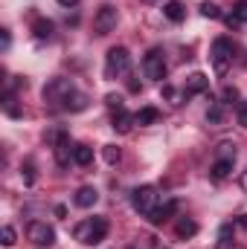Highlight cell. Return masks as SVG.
Instances as JSON below:
<instances>
[{"mask_svg":"<svg viewBox=\"0 0 247 249\" xmlns=\"http://www.w3.org/2000/svg\"><path fill=\"white\" fill-rule=\"evenodd\" d=\"M76 241L79 244H87V247H96L108 238V220L105 217H84L76 229H73Z\"/></svg>","mask_w":247,"mask_h":249,"instance_id":"6da1fadb","label":"cell"},{"mask_svg":"<svg viewBox=\"0 0 247 249\" xmlns=\"http://www.w3.org/2000/svg\"><path fill=\"white\" fill-rule=\"evenodd\" d=\"M76 93V84L70 78H53L47 87H44V102H50L53 107H64V102Z\"/></svg>","mask_w":247,"mask_h":249,"instance_id":"7a4b0ae2","label":"cell"},{"mask_svg":"<svg viewBox=\"0 0 247 249\" xmlns=\"http://www.w3.org/2000/svg\"><path fill=\"white\" fill-rule=\"evenodd\" d=\"M157 203H160V194H157V188L154 186H140V188L131 191V206H134L140 214H145V217L154 212Z\"/></svg>","mask_w":247,"mask_h":249,"instance_id":"3957f363","label":"cell"},{"mask_svg":"<svg viewBox=\"0 0 247 249\" xmlns=\"http://www.w3.org/2000/svg\"><path fill=\"white\" fill-rule=\"evenodd\" d=\"M131 67V55L125 47H111L108 55H105V75L108 78H117V75H125Z\"/></svg>","mask_w":247,"mask_h":249,"instance_id":"277c9868","label":"cell"},{"mask_svg":"<svg viewBox=\"0 0 247 249\" xmlns=\"http://www.w3.org/2000/svg\"><path fill=\"white\" fill-rule=\"evenodd\" d=\"M209 55H212V67H215V72L224 75V72L230 70V64H233V41H230V38H215Z\"/></svg>","mask_w":247,"mask_h":249,"instance_id":"5b68a950","label":"cell"},{"mask_svg":"<svg viewBox=\"0 0 247 249\" xmlns=\"http://www.w3.org/2000/svg\"><path fill=\"white\" fill-rule=\"evenodd\" d=\"M143 72L151 81H163L166 78L169 67H166V58H163V50H148V55L143 58Z\"/></svg>","mask_w":247,"mask_h":249,"instance_id":"8992f818","label":"cell"},{"mask_svg":"<svg viewBox=\"0 0 247 249\" xmlns=\"http://www.w3.org/2000/svg\"><path fill=\"white\" fill-rule=\"evenodd\" d=\"M26 238L35 244V247H53L56 244V229L44 220H32L29 229H26Z\"/></svg>","mask_w":247,"mask_h":249,"instance_id":"52a82bcc","label":"cell"},{"mask_svg":"<svg viewBox=\"0 0 247 249\" xmlns=\"http://www.w3.org/2000/svg\"><path fill=\"white\" fill-rule=\"evenodd\" d=\"M117 20H120L117 6H102V9L96 12V18H93V29H96V35H108V32H114V29H117Z\"/></svg>","mask_w":247,"mask_h":249,"instance_id":"ba28073f","label":"cell"},{"mask_svg":"<svg viewBox=\"0 0 247 249\" xmlns=\"http://www.w3.org/2000/svg\"><path fill=\"white\" fill-rule=\"evenodd\" d=\"M209 90V78L204 75V72H192V75H186V84H184V96H198V93H206Z\"/></svg>","mask_w":247,"mask_h":249,"instance_id":"9c48e42d","label":"cell"},{"mask_svg":"<svg viewBox=\"0 0 247 249\" xmlns=\"http://www.w3.org/2000/svg\"><path fill=\"white\" fill-rule=\"evenodd\" d=\"M175 209H178V203L175 200H166V203H157L154 206V212L148 214V220L154 223V226H160V223H166L172 214H175Z\"/></svg>","mask_w":247,"mask_h":249,"instance_id":"30bf717a","label":"cell"},{"mask_svg":"<svg viewBox=\"0 0 247 249\" xmlns=\"http://www.w3.org/2000/svg\"><path fill=\"white\" fill-rule=\"evenodd\" d=\"M96 200H99V191L93 186H82L76 191V197H73V203H76L79 209H90V206H96Z\"/></svg>","mask_w":247,"mask_h":249,"instance_id":"8fae6325","label":"cell"},{"mask_svg":"<svg viewBox=\"0 0 247 249\" xmlns=\"http://www.w3.org/2000/svg\"><path fill=\"white\" fill-rule=\"evenodd\" d=\"M134 116H131V113H128V110H114V119H111V127H114V130H117V133H131V127H134Z\"/></svg>","mask_w":247,"mask_h":249,"instance_id":"7c38bea8","label":"cell"},{"mask_svg":"<svg viewBox=\"0 0 247 249\" xmlns=\"http://www.w3.org/2000/svg\"><path fill=\"white\" fill-rule=\"evenodd\" d=\"M73 162L76 165H82V168H87L90 162H93V148L90 145H73Z\"/></svg>","mask_w":247,"mask_h":249,"instance_id":"4fadbf2b","label":"cell"},{"mask_svg":"<svg viewBox=\"0 0 247 249\" xmlns=\"http://www.w3.org/2000/svg\"><path fill=\"white\" fill-rule=\"evenodd\" d=\"M163 15H166L172 23H181V20L186 18V6L181 3V0H169V3L163 6Z\"/></svg>","mask_w":247,"mask_h":249,"instance_id":"5bb4252c","label":"cell"},{"mask_svg":"<svg viewBox=\"0 0 247 249\" xmlns=\"http://www.w3.org/2000/svg\"><path fill=\"white\" fill-rule=\"evenodd\" d=\"M53 20H47V18H38L35 23H32V35L38 38V41H50L53 38Z\"/></svg>","mask_w":247,"mask_h":249,"instance_id":"9a60e30c","label":"cell"},{"mask_svg":"<svg viewBox=\"0 0 247 249\" xmlns=\"http://www.w3.org/2000/svg\"><path fill=\"white\" fill-rule=\"evenodd\" d=\"M157 119H160V110L157 107H140L134 113V122L140 124V127H148V124H154Z\"/></svg>","mask_w":247,"mask_h":249,"instance_id":"2e32d148","label":"cell"},{"mask_svg":"<svg viewBox=\"0 0 247 249\" xmlns=\"http://www.w3.org/2000/svg\"><path fill=\"white\" fill-rule=\"evenodd\" d=\"M233 162H236V160H227V157H218L209 174H212L215 180H224V177H230V171H233Z\"/></svg>","mask_w":247,"mask_h":249,"instance_id":"e0dca14e","label":"cell"},{"mask_svg":"<svg viewBox=\"0 0 247 249\" xmlns=\"http://www.w3.org/2000/svg\"><path fill=\"white\" fill-rule=\"evenodd\" d=\"M233 241H236L233 223H224V226L218 229V244H215V249H233Z\"/></svg>","mask_w":247,"mask_h":249,"instance_id":"ac0fdd59","label":"cell"},{"mask_svg":"<svg viewBox=\"0 0 247 249\" xmlns=\"http://www.w3.org/2000/svg\"><path fill=\"white\" fill-rule=\"evenodd\" d=\"M84 107H87V96L76 90V93H73V96H70V99L64 102V107H62V110H70V113H79V110H84Z\"/></svg>","mask_w":247,"mask_h":249,"instance_id":"d6986e66","label":"cell"},{"mask_svg":"<svg viewBox=\"0 0 247 249\" xmlns=\"http://www.w3.org/2000/svg\"><path fill=\"white\" fill-rule=\"evenodd\" d=\"M44 139L56 148V145H62V142H70V136H67V130H64L62 124H56V127H50L47 133H44Z\"/></svg>","mask_w":247,"mask_h":249,"instance_id":"ffe728a7","label":"cell"},{"mask_svg":"<svg viewBox=\"0 0 247 249\" xmlns=\"http://www.w3.org/2000/svg\"><path fill=\"white\" fill-rule=\"evenodd\" d=\"M53 151H56V162H59V165H70V160H73V145H70V142H62V145H56V148H53Z\"/></svg>","mask_w":247,"mask_h":249,"instance_id":"44dd1931","label":"cell"},{"mask_svg":"<svg viewBox=\"0 0 247 249\" xmlns=\"http://www.w3.org/2000/svg\"><path fill=\"white\" fill-rule=\"evenodd\" d=\"M175 232H178V238H192V235L198 232V223H195V220H189V217H181V220H178V226H175Z\"/></svg>","mask_w":247,"mask_h":249,"instance_id":"7402d4cb","label":"cell"},{"mask_svg":"<svg viewBox=\"0 0 247 249\" xmlns=\"http://www.w3.org/2000/svg\"><path fill=\"white\" fill-rule=\"evenodd\" d=\"M227 23L233 26V23H247V0H239L236 6H233V15L227 18Z\"/></svg>","mask_w":247,"mask_h":249,"instance_id":"603a6c76","label":"cell"},{"mask_svg":"<svg viewBox=\"0 0 247 249\" xmlns=\"http://www.w3.org/2000/svg\"><path fill=\"white\" fill-rule=\"evenodd\" d=\"M160 93H163V99H166V102H172L175 107H178V105H184V102H186V96H181V93H178V90H175L172 84H163V90H160Z\"/></svg>","mask_w":247,"mask_h":249,"instance_id":"cb8c5ba5","label":"cell"},{"mask_svg":"<svg viewBox=\"0 0 247 249\" xmlns=\"http://www.w3.org/2000/svg\"><path fill=\"white\" fill-rule=\"evenodd\" d=\"M198 9H201V15L209 18V20H218V18H221V6H215V3H209V0H204Z\"/></svg>","mask_w":247,"mask_h":249,"instance_id":"d4e9b609","label":"cell"},{"mask_svg":"<svg viewBox=\"0 0 247 249\" xmlns=\"http://www.w3.org/2000/svg\"><path fill=\"white\" fill-rule=\"evenodd\" d=\"M102 157H105L108 165H117V162L123 160V151H120L117 145H105V148H102Z\"/></svg>","mask_w":247,"mask_h":249,"instance_id":"484cf974","label":"cell"},{"mask_svg":"<svg viewBox=\"0 0 247 249\" xmlns=\"http://www.w3.org/2000/svg\"><path fill=\"white\" fill-rule=\"evenodd\" d=\"M206 122H209V124H221V122H224V107H221V102H215V105L209 107Z\"/></svg>","mask_w":247,"mask_h":249,"instance_id":"4316f807","label":"cell"},{"mask_svg":"<svg viewBox=\"0 0 247 249\" xmlns=\"http://www.w3.org/2000/svg\"><path fill=\"white\" fill-rule=\"evenodd\" d=\"M105 105H108L111 110H123V107H125L123 96H117V93H108V96H105Z\"/></svg>","mask_w":247,"mask_h":249,"instance_id":"83f0119b","label":"cell"},{"mask_svg":"<svg viewBox=\"0 0 247 249\" xmlns=\"http://www.w3.org/2000/svg\"><path fill=\"white\" fill-rule=\"evenodd\" d=\"M236 119H239L242 127H247V102H239L236 105Z\"/></svg>","mask_w":247,"mask_h":249,"instance_id":"f1b7e54d","label":"cell"},{"mask_svg":"<svg viewBox=\"0 0 247 249\" xmlns=\"http://www.w3.org/2000/svg\"><path fill=\"white\" fill-rule=\"evenodd\" d=\"M0 238H3V247H15V229L12 226H3Z\"/></svg>","mask_w":247,"mask_h":249,"instance_id":"f546056e","label":"cell"},{"mask_svg":"<svg viewBox=\"0 0 247 249\" xmlns=\"http://www.w3.org/2000/svg\"><path fill=\"white\" fill-rule=\"evenodd\" d=\"M236 99H239V90H236V87H224V93H221V105L236 102Z\"/></svg>","mask_w":247,"mask_h":249,"instance_id":"4dcf8cb0","label":"cell"},{"mask_svg":"<svg viewBox=\"0 0 247 249\" xmlns=\"http://www.w3.org/2000/svg\"><path fill=\"white\" fill-rule=\"evenodd\" d=\"M23 183H26V186H32V183H35V165H32V162H26V165H23Z\"/></svg>","mask_w":247,"mask_h":249,"instance_id":"1f68e13d","label":"cell"},{"mask_svg":"<svg viewBox=\"0 0 247 249\" xmlns=\"http://www.w3.org/2000/svg\"><path fill=\"white\" fill-rule=\"evenodd\" d=\"M239 223L245 226V232H247V212H245V214H242V217H239Z\"/></svg>","mask_w":247,"mask_h":249,"instance_id":"d6a6232c","label":"cell"},{"mask_svg":"<svg viewBox=\"0 0 247 249\" xmlns=\"http://www.w3.org/2000/svg\"><path fill=\"white\" fill-rule=\"evenodd\" d=\"M59 3H62V6H76L79 0H59Z\"/></svg>","mask_w":247,"mask_h":249,"instance_id":"836d02e7","label":"cell"},{"mask_svg":"<svg viewBox=\"0 0 247 249\" xmlns=\"http://www.w3.org/2000/svg\"><path fill=\"white\" fill-rule=\"evenodd\" d=\"M143 3H157V0H143Z\"/></svg>","mask_w":247,"mask_h":249,"instance_id":"e575fe53","label":"cell"}]
</instances>
